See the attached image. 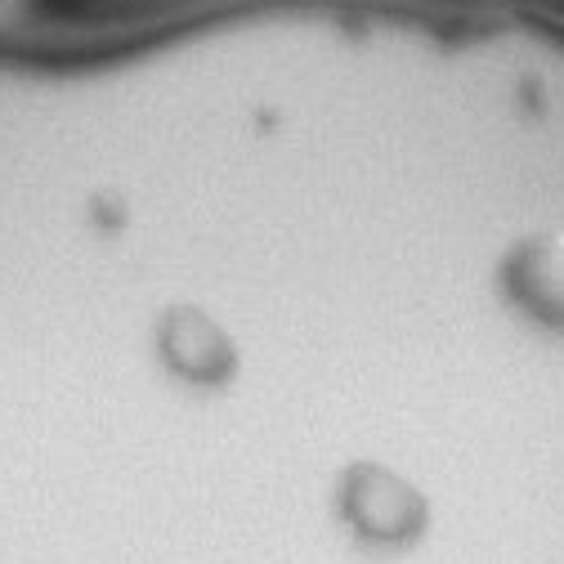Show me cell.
<instances>
[{"mask_svg":"<svg viewBox=\"0 0 564 564\" xmlns=\"http://www.w3.org/2000/svg\"><path fill=\"white\" fill-rule=\"evenodd\" d=\"M524 282L538 292V305L551 314H564V247H546L533 256V269L524 273Z\"/></svg>","mask_w":564,"mask_h":564,"instance_id":"obj_1","label":"cell"}]
</instances>
